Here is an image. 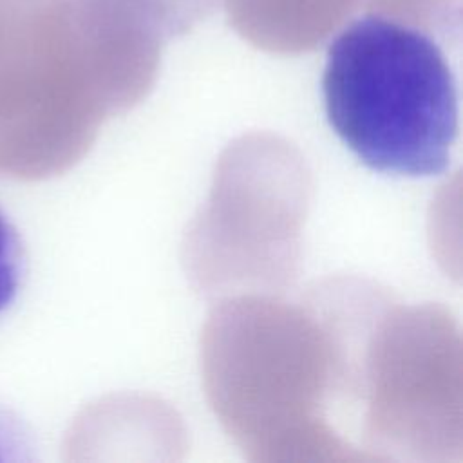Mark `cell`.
<instances>
[{"mask_svg": "<svg viewBox=\"0 0 463 463\" xmlns=\"http://www.w3.org/2000/svg\"><path fill=\"white\" fill-rule=\"evenodd\" d=\"M322 92L336 136L367 166L436 175L458 137V90L441 49L421 31L362 16L329 45Z\"/></svg>", "mask_w": 463, "mask_h": 463, "instance_id": "1", "label": "cell"}, {"mask_svg": "<svg viewBox=\"0 0 463 463\" xmlns=\"http://www.w3.org/2000/svg\"><path fill=\"white\" fill-rule=\"evenodd\" d=\"M65 0H0V175L51 172L43 132L67 101L72 47Z\"/></svg>", "mask_w": 463, "mask_h": 463, "instance_id": "2", "label": "cell"}, {"mask_svg": "<svg viewBox=\"0 0 463 463\" xmlns=\"http://www.w3.org/2000/svg\"><path fill=\"white\" fill-rule=\"evenodd\" d=\"M27 277V253L22 235L0 206V320L16 304Z\"/></svg>", "mask_w": 463, "mask_h": 463, "instance_id": "3", "label": "cell"}, {"mask_svg": "<svg viewBox=\"0 0 463 463\" xmlns=\"http://www.w3.org/2000/svg\"><path fill=\"white\" fill-rule=\"evenodd\" d=\"M24 449H31L22 421L0 403V461L24 459Z\"/></svg>", "mask_w": 463, "mask_h": 463, "instance_id": "4", "label": "cell"}]
</instances>
